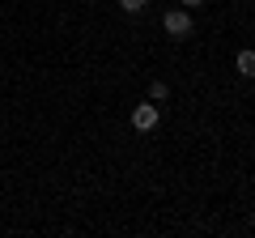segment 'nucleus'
<instances>
[{
  "mask_svg": "<svg viewBox=\"0 0 255 238\" xmlns=\"http://www.w3.org/2000/svg\"><path fill=\"white\" fill-rule=\"evenodd\" d=\"M162 30H166L170 38H191V30H196L191 9H183V4H179V9H166V13H162Z\"/></svg>",
  "mask_w": 255,
  "mask_h": 238,
  "instance_id": "nucleus-1",
  "label": "nucleus"
},
{
  "mask_svg": "<svg viewBox=\"0 0 255 238\" xmlns=\"http://www.w3.org/2000/svg\"><path fill=\"white\" fill-rule=\"evenodd\" d=\"M157 123H162V107H157V102H140V107H132V128H136V132H153Z\"/></svg>",
  "mask_w": 255,
  "mask_h": 238,
  "instance_id": "nucleus-2",
  "label": "nucleus"
},
{
  "mask_svg": "<svg viewBox=\"0 0 255 238\" xmlns=\"http://www.w3.org/2000/svg\"><path fill=\"white\" fill-rule=\"evenodd\" d=\"M234 68L247 77V81H255V51H251V47H243V51L234 55Z\"/></svg>",
  "mask_w": 255,
  "mask_h": 238,
  "instance_id": "nucleus-3",
  "label": "nucleus"
},
{
  "mask_svg": "<svg viewBox=\"0 0 255 238\" xmlns=\"http://www.w3.org/2000/svg\"><path fill=\"white\" fill-rule=\"evenodd\" d=\"M166 98H170V85H166V81H153V85H149V102H166Z\"/></svg>",
  "mask_w": 255,
  "mask_h": 238,
  "instance_id": "nucleus-4",
  "label": "nucleus"
},
{
  "mask_svg": "<svg viewBox=\"0 0 255 238\" xmlns=\"http://www.w3.org/2000/svg\"><path fill=\"white\" fill-rule=\"evenodd\" d=\"M119 9L136 17V13H145V9H149V0H119Z\"/></svg>",
  "mask_w": 255,
  "mask_h": 238,
  "instance_id": "nucleus-5",
  "label": "nucleus"
},
{
  "mask_svg": "<svg viewBox=\"0 0 255 238\" xmlns=\"http://www.w3.org/2000/svg\"><path fill=\"white\" fill-rule=\"evenodd\" d=\"M179 4H183V9H200L204 0H179Z\"/></svg>",
  "mask_w": 255,
  "mask_h": 238,
  "instance_id": "nucleus-6",
  "label": "nucleus"
},
{
  "mask_svg": "<svg viewBox=\"0 0 255 238\" xmlns=\"http://www.w3.org/2000/svg\"><path fill=\"white\" fill-rule=\"evenodd\" d=\"M85 4H98V0H85Z\"/></svg>",
  "mask_w": 255,
  "mask_h": 238,
  "instance_id": "nucleus-7",
  "label": "nucleus"
}]
</instances>
